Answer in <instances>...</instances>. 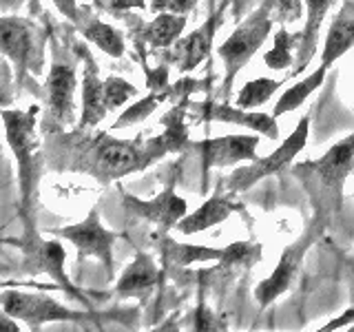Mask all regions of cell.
I'll return each instance as SVG.
<instances>
[{
	"label": "cell",
	"instance_id": "cell-1",
	"mask_svg": "<svg viewBox=\"0 0 354 332\" xmlns=\"http://www.w3.org/2000/svg\"><path fill=\"white\" fill-rule=\"evenodd\" d=\"M354 171V133L339 140L319 160L295 166V175L301 180L317 219H330L341 213L343 186Z\"/></svg>",
	"mask_w": 354,
	"mask_h": 332
},
{
	"label": "cell",
	"instance_id": "cell-2",
	"mask_svg": "<svg viewBox=\"0 0 354 332\" xmlns=\"http://www.w3.org/2000/svg\"><path fill=\"white\" fill-rule=\"evenodd\" d=\"M73 155L69 158L71 169L93 175L100 182L120 180L129 173H136L158 160V153L149 142L115 140L106 133L73 142Z\"/></svg>",
	"mask_w": 354,
	"mask_h": 332
},
{
	"label": "cell",
	"instance_id": "cell-3",
	"mask_svg": "<svg viewBox=\"0 0 354 332\" xmlns=\"http://www.w3.org/2000/svg\"><path fill=\"white\" fill-rule=\"evenodd\" d=\"M272 27L270 20V9L268 5H261L259 9H254L252 14L239 22V27L228 36V40L217 49L219 58L226 64V80H224V91L228 93L235 75L243 69V64L250 62V58L259 51L263 40L268 38Z\"/></svg>",
	"mask_w": 354,
	"mask_h": 332
},
{
	"label": "cell",
	"instance_id": "cell-4",
	"mask_svg": "<svg viewBox=\"0 0 354 332\" xmlns=\"http://www.w3.org/2000/svg\"><path fill=\"white\" fill-rule=\"evenodd\" d=\"M308 133H310V118L306 116V118H301V122H299L297 129L290 133V136L286 138V142L281 144V147H277L268 158L252 160V164L232 171V175L226 180V188L230 193L248 191L250 186H254L259 180H263V177L283 171L286 166L304 151L306 142H308Z\"/></svg>",
	"mask_w": 354,
	"mask_h": 332
},
{
	"label": "cell",
	"instance_id": "cell-5",
	"mask_svg": "<svg viewBox=\"0 0 354 332\" xmlns=\"http://www.w3.org/2000/svg\"><path fill=\"white\" fill-rule=\"evenodd\" d=\"M38 107L33 104L27 111H3V122L7 131V140L14 149V155L20 164V191L25 204L29 202V182H31V166H33V149H36V120Z\"/></svg>",
	"mask_w": 354,
	"mask_h": 332
},
{
	"label": "cell",
	"instance_id": "cell-6",
	"mask_svg": "<svg viewBox=\"0 0 354 332\" xmlns=\"http://www.w3.org/2000/svg\"><path fill=\"white\" fill-rule=\"evenodd\" d=\"M3 313L11 315L14 319L25 321L31 328H38L40 324H49V321L86 319V315L64 308L62 304L53 302V299L44 295H31V293H20V290L3 293Z\"/></svg>",
	"mask_w": 354,
	"mask_h": 332
},
{
	"label": "cell",
	"instance_id": "cell-7",
	"mask_svg": "<svg viewBox=\"0 0 354 332\" xmlns=\"http://www.w3.org/2000/svg\"><path fill=\"white\" fill-rule=\"evenodd\" d=\"M22 250H25V270L27 273H31V275L47 273L64 293H69L73 299H77V302H84V297L75 290L73 284L69 282V277H66V273H64L66 252H64L60 241L40 239L36 235L29 241L22 243Z\"/></svg>",
	"mask_w": 354,
	"mask_h": 332
},
{
	"label": "cell",
	"instance_id": "cell-8",
	"mask_svg": "<svg viewBox=\"0 0 354 332\" xmlns=\"http://www.w3.org/2000/svg\"><path fill=\"white\" fill-rule=\"evenodd\" d=\"M313 241H315V232H306L304 237H299L295 243H290V246L283 250L272 275L268 279H263L257 286V290H254V299H257L259 306H270L277 297H281L288 288L292 286L295 277L299 273V266H301L308 248L313 246Z\"/></svg>",
	"mask_w": 354,
	"mask_h": 332
},
{
	"label": "cell",
	"instance_id": "cell-9",
	"mask_svg": "<svg viewBox=\"0 0 354 332\" xmlns=\"http://www.w3.org/2000/svg\"><path fill=\"white\" fill-rule=\"evenodd\" d=\"M0 49L5 58H9L16 64V69L22 73L31 69H40L38 47H36V29L29 20L22 18H3L0 20Z\"/></svg>",
	"mask_w": 354,
	"mask_h": 332
},
{
	"label": "cell",
	"instance_id": "cell-10",
	"mask_svg": "<svg viewBox=\"0 0 354 332\" xmlns=\"http://www.w3.org/2000/svg\"><path fill=\"white\" fill-rule=\"evenodd\" d=\"M60 235L64 239H69L73 246H77L84 255H91V257H97L100 261H104L109 270L113 268L115 232H111L102 226V221H100L95 208L80 221V224L62 228Z\"/></svg>",
	"mask_w": 354,
	"mask_h": 332
},
{
	"label": "cell",
	"instance_id": "cell-11",
	"mask_svg": "<svg viewBox=\"0 0 354 332\" xmlns=\"http://www.w3.org/2000/svg\"><path fill=\"white\" fill-rule=\"evenodd\" d=\"M75 69L73 64L55 58L44 82L49 118L55 124H66L73 120V93H75Z\"/></svg>",
	"mask_w": 354,
	"mask_h": 332
},
{
	"label": "cell",
	"instance_id": "cell-12",
	"mask_svg": "<svg viewBox=\"0 0 354 332\" xmlns=\"http://www.w3.org/2000/svg\"><path fill=\"white\" fill-rule=\"evenodd\" d=\"M257 136H224L215 140H204L199 147L204 153L206 166H232L239 162L257 160Z\"/></svg>",
	"mask_w": 354,
	"mask_h": 332
},
{
	"label": "cell",
	"instance_id": "cell-13",
	"mask_svg": "<svg viewBox=\"0 0 354 332\" xmlns=\"http://www.w3.org/2000/svg\"><path fill=\"white\" fill-rule=\"evenodd\" d=\"M217 22H219L217 14L208 16V20L204 22L202 27L195 29L193 33H188L186 38H180L175 42L173 60H175L177 69H180L182 73L197 69V66L208 58L210 49H213V38H215V31H217Z\"/></svg>",
	"mask_w": 354,
	"mask_h": 332
},
{
	"label": "cell",
	"instance_id": "cell-14",
	"mask_svg": "<svg viewBox=\"0 0 354 332\" xmlns=\"http://www.w3.org/2000/svg\"><path fill=\"white\" fill-rule=\"evenodd\" d=\"M124 202L131 210H136L138 215L147 217L153 224H158L160 228H173L188 215L186 213V199L175 195L173 188H166L164 193L158 197L149 199V202H140L136 197H124Z\"/></svg>",
	"mask_w": 354,
	"mask_h": 332
},
{
	"label": "cell",
	"instance_id": "cell-15",
	"mask_svg": "<svg viewBox=\"0 0 354 332\" xmlns=\"http://www.w3.org/2000/svg\"><path fill=\"white\" fill-rule=\"evenodd\" d=\"M199 109V116L206 120H215V122H232V124L246 127L261 133V136L274 140L279 136L277 131V118L270 113H257V111H241V107H228V104H215V102H204V104H195Z\"/></svg>",
	"mask_w": 354,
	"mask_h": 332
},
{
	"label": "cell",
	"instance_id": "cell-16",
	"mask_svg": "<svg viewBox=\"0 0 354 332\" xmlns=\"http://www.w3.org/2000/svg\"><path fill=\"white\" fill-rule=\"evenodd\" d=\"M354 44V0H343L337 18L332 20L330 31L326 36L324 51H321V64L330 66L337 62Z\"/></svg>",
	"mask_w": 354,
	"mask_h": 332
},
{
	"label": "cell",
	"instance_id": "cell-17",
	"mask_svg": "<svg viewBox=\"0 0 354 332\" xmlns=\"http://www.w3.org/2000/svg\"><path fill=\"white\" fill-rule=\"evenodd\" d=\"M109 113L106 95H104V82L97 77V66L91 60V55H86L84 62V77H82V118L80 129H91L104 120Z\"/></svg>",
	"mask_w": 354,
	"mask_h": 332
},
{
	"label": "cell",
	"instance_id": "cell-18",
	"mask_svg": "<svg viewBox=\"0 0 354 332\" xmlns=\"http://www.w3.org/2000/svg\"><path fill=\"white\" fill-rule=\"evenodd\" d=\"M160 279L158 266L151 259V255L140 252L136 259L129 264V268L124 270V275L120 277L118 282V295L120 297H147L155 284Z\"/></svg>",
	"mask_w": 354,
	"mask_h": 332
},
{
	"label": "cell",
	"instance_id": "cell-19",
	"mask_svg": "<svg viewBox=\"0 0 354 332\" xmlns=\"http://www.w3.org/2000/svg\"><path fill=\"white\" fill-rule=\"evenodd\" d=\"M335 0H306V11H308V18H306V27L304 33L299 36V58H297V66L292 75L301 73L308 62L313 60V55L317 51V38H319V29L324 25V18L328 14V9L332 7Z\"/></svg>",
	"mask_w": 354,
	"mask_h": 332
},
{
	"label": "cell",
	"instance_id": "cell-20",
	"mask_svg": "<svg viewBox=\"0 0 354 332\" xmlns=\"http://www.w3.org/2000/svg\"><path fill=\"white\" fill-rule=\"evenodd\" d=\"M237 206L230 202V199L226 197H210L206 199V202L199 206L195 213L186 215L180 224H177V228H180L182 232H186V235H193V232H202L210 226H217L221 224L226 217H230V213H235Z\"/></svg>",
	"mask_w": 354,
	"mask_h": 332
},
{
	"label": "cell",
	"instance_id": "cell-21",
	"mask_svg": "<svg viewBox=\"0 0 354 332\" xmlns=\"http://www.w3.org/2000/svg\"><path fill=\"white\" fill-rule=\"evenodd\" d=\"M162 124H164L162 136L149 140L151 149L158 153V158L171 151H180L188 144V129L184 124V104L171 109V113H166L162 118Z\"/></svg>",
	"mask_w": 354,
	"mask_h": 332
},
{
	"label": "cell",
	"instance_id": "cell-22",
	"mask_svg": "<svg viewBox=\"0 0 354 332\" xmlns=\"http://www.w3.org/2000/svg\"><path fill=\"white\" fill-rule=\"evenodd\" d=\"M184 27H186V14L162 11V14L142 31V38L155 49H166V47H173V44L180 40Z\"/></svg>",
	"mask_w": 354,
	"mask_h": 332
},
{
	"label": "cell",
	"instance_id": "cell-23",
	"mask_svg": "<svg viewBox=\"0 0 354 332\" xmlns=\"http://www.w3.org/2000/svg\"><path fill=\"white\" fill-rule=\"evenodd\" d=\"M326 73H328V66L321 64L313 75L304 77L301 82H297L295 86L288 89V91L279 98V102L274 104L272 116H274V118H279V116H283V113H290V111H295L297 107H301V102H306V100L310 98V93H315L317 89H319L321 84H324Z\"/></svg>",
	"mask_w": 354,
	"mask_h": 332
},
{
	"label": "cell",
	"instance_id": "cell-24",
	"mask_svg": "<svg viewBox=\"0 0 354 332\" xmlns=\"http://www.w3.org/2000/svg\"><path fill=\"white\" fill-rule=\"evenodd\" d=\"M82 36L88 40L97 44L100 49H102L104 53L113 55V58H120L122 53H124V40H122L120 33L106 25V22H100V20H91L88 25L82 29Z\"/></svg>",
	"mask_w": 354,
	"mask_h": 332
},
{
	"label": "cell",
	"instance_id": "cell-25",
	"mask_svg": "<svg viewBox=\"0 0 354 332\" xmlns=\"http://www.w3.org/2000/svg\"><path fill=\"white\" fill-rule=\"evenodd\" d=\"M283 82L281 80H272V77H257V80H250L243 84V89L237 93V107L241 109H254L261 107L263 102H268L272 93H277Z\"/></svg>",
	"mask_w": 354,
	"mask_h": 332
},
{
	"label": "cell",
	"instance_id": "cell-26",
	"mask_svg": "<svg viewBox=\"0 0 354 332\" xmlns=\"http://www.w3.org/2000/svg\"><path fill=\"white\" fill-rule=\"evenodd\" d=\"M297 44L295 36H290L288 31H279L274 36V44L272 49L263 55V62L270 66L274 71H283V69H290L295 58H292V47Z\"/></svg>",
	"mask_w": 354,
	"mask_h": 332
},
{
	"label": "cell",
	"instance_id": "cell-27",
	"mask_svg": "<svg viewBox=\"0 0 354 332\" xmlns=\"http://www.w3.org/2000/svg\"><path fill=\"white\" fill-rule=\"evenodd\" d=\"M171 255L177 264H195V261H219L224 257V248H206V246H191V243H173Z\"/></svg>",
	"mask_w": 354,
	"mask_h": 332
},
{
	"label": "cell",
	"instance_id": "cell-28",
	"mask_svg": "<svg viewBox=\"0 0 354 332\" xmlns=\"http://www.w3.org/2000/svg\"><path fill=\"white\" fill-rule=\"evenodd\" d=\"M259 243H248V241H237L230 243L224 248V257L219 261L226 266V268H235V266H252L259 259Z\"/></svg>",
	"mask_w": 354,
	"mask_h": 332
},
{
	"label": "cell",
	"instance_id": "cell-29",
	"mask_svg": "<svg viewBox=\"0 0 354 332\" xmlns=\"http://www.w3.org/2000/svg\"><path fill=\"white\" fill-rule=\"evenodd\" d=\"M138 93V89L133 86L131 82H127L124 77H118V75H111L104 80V95H106V107L109 111H115L120 109L124 102Z\"/></svg>",
	"mask_w": 354,
	"mask_h": 332
},
{
	"label": "cell",
	"instance_id": "cell-30",
	"mask_svg": "<svg viewBox=\"0 0 354 332\" xmlns=\"http://www.w3.org/2000/svg\"><path fill=\"white\" fill-rule=\"evenodd\" d=\"M162 98L164 95H160V93H151V95H147L142 100V102H138V104H133L131 109H127L124 113H122L118 120H115V124H113V129H122V127H131V124H138V122H142V120H147L153 111H155V107H158L160 102H162Z\"/></svg>",
	"mask_w": 354,
	"mask_h": 332
},
{
	"label": "cell",
	"instance_id": "cell-31",
	"mask_svg": "<svg viewBox=\"0 0 354 332\" xmlns=\"http://www.w3.org/2000/svg\"><path fill=\"white\" fill-rule=\"evenodd\" d=\"M199 0H151L155 11H171V14H188Z\"/></svg>",
	"mask_w": 354,
	"mask_h": 332
},
{
	"label": "cell",
	"instance_id": "cell-32",
	"mask_svg": "<svg viewBox=\"0 0 354 332\" xmlns=\"http://www.w3.org/2000/svg\"><path fill=\"white\" fill-rule=\"evenodd\" d=\"M277 7H268L270 11L274 9L277 16L283 20H295L301 14V0H274Z\"/></svg>",
	"mask_w": 354,
	"mask_h": 332
},
{
	"label": "cell",
	"instance_id": "cell-33",
	"mask_svg": "<svg viewBox=\"0 0 354 332\" xmlns=\"http://www.w3.org/2000/svg\"><path fill=\"white\" fill-rule=\"evenodd\" d=\"M147 84L153 93H160L164 91L166 82H169V71H166V66H158V69H147Z\"/></svg>",
	"mask_w": 354,
	"mask_h": 332
},
{
	"label": "cell",
	"instance_id": "cell-34",
	"mask_svg": "<svg viewBox=\"0 0 354 332\" xmlns=\"http://www.w3.org/2000/svg\"><path fill=\"white\" fill-rule=\"evenodd\" d=\"M195 330H199V332L215 330V317L204 304H199L197 313H195Z\"/></svg>",
	"mask_w": 354,
	"mask_h": 332
},
{
	"label": "cell",
	"instance_id": "cell-35",
	"mask_svg": "<svg viewBox=\"0 0 354 332\" xmlns=\"http://www.w3.org/2000/svg\"><path fill=\"white\" fill-rule=\"evenodd\" d=\"M354 321V308H350V310H346L339 319H332L328 326H324L321 330L324 332H328V330H337V328H343V326H348V324H352Z\"/></svg>",
	"mask_w": 354,
	"mask_h": 332
},
{
	"label": "cell",
	"instance_id": "cell-36",
	"mask_svg": "<svg viewBox=\"0 0 354 332\" xmlns=\"http://www.w3.org/2000/svg\"><path fill=\"white\" fill-rule=\"evenodd\" d=\"M53 3L58 5V9L62 11L66 18H71V20L77 18V11H75V3H73V0H53Z\"/></svg>",
	"mask_w": 354,
	"mask_h": 332
},
{
	"label": "cell",
	"instance_id": "cell-37",
	"mask_svg": "<svg viewBox=\"0 0 354 332\" xmlns=\"http://www.w3.org/2000/svg\"><path fill=\"white\" fill-rule=\"evenodd\" d=\"M352 286H354V261H352ZM352 290H354V288H352Z\"/></svg>",
	"mask_w": 354,
	"mask_h": 332
},
{
	"label": "cell",
	"instance_id": "cell-38",
	"mask_svg": "<svg viewBox=\"0 0 354 332\" xmlns=\"http://www.w3.org/2000/svg\"><path fill=\"white\" fill-rule=\"evenodd\" d=\"M232 3H237V0H232Z\"/></svg>",
	"mask_w": 354,
	"mask_h": 332
},
{
	"label": "cell",
	"instance_id": "cell-39",
	"mask_svg": "<svg viewBox=\"0 0 354 332\" xmlns=\"http://www.w3.org/2000/svg\"><path fill=\"white\" fill-rule=\"evenodd\" d=\"M352 175H354V171H352Z\"/></svg>",
	"mask_w": 354,
	"mask_h": 332
}]
</instances>
